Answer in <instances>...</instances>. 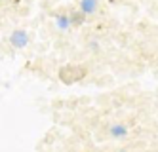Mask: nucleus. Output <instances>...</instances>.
<instances>
[{
  "label": "nucleus",
  "instance_id": "obj_1",
  "mask_svg": "<svg viewBox=\"0 0 158 152\" xmlns=\"http://www.w3.org/2000/svg\"><path fill=\"white\" fill-rule=\"evenodd\" d=\"M29 42H31V36H29V32L25 29H17V31H14L10 34V44H12V48H15V50L27 48Z\"/></svg>",
  "mask_w": 158,
  "mask_h": 152
},
{
  "label": "nucleus",
  "instance_id": "obj_2",
  "mask_svg": "<svg viewBox=\"0 0 158 152\" xmlns=\"http://www.w3.org/2000/svg\"><path fill=\"white\" fill-rule=\"evenodd\" d=\"M130 135V129H128V125L126 124H110L109 125V137L112 139V141H124V139H128Z\"/></svg>",
  "mask_w": 158,
  "mask_h": 152
},
{
  "label": "nucleus",
  "instance_id": "obj_3",
  "mask_svg": "<svg viewBox=\"0 0 158 152\" xmlns=\"http://www.w3.org/2000/svg\"><path fill=\"white\" fill-rule=\"evenodd\" d=\"M97 10H99V2H97V0H80V2H78V11H80L84 17L95 15Z\"/></svg>",
  "mask_w": 158,
  "mask_h": 152
},
{
  "label": "nucleus",
  "instance_id": "obj_4",
  "mask_svg": "<svg viewBox=\"0 0 158 152\" xmlns=\"http://www.w3.org/2000/svg\"><path fill=\"white\" fill-rule=\"evenodd\" d=\"M55 27L59 29V32H67L71 29V21L67 14H55Z\"/></svg>",
  "mask_w": 158,
  "mask_h": 152
},
{
  "label": "nucleus",
  "instance_id": "obj_5",
  "mask_svg": "<svg viewBox=\"0 0 158 152\" xmlns=\"http://www.w3.org/2000/svg\"><path fill=\"white\" fill-rule=\"evenodd\" d=\"M69 15V21H71V27H80V25H84V23L88 21V17H84L80 11H71V14H67Z\"/></svg>",
  "mask_w": 158,
  "mask_h": 152
},
{
  "label": "nucleus",
  "instance_id": "obj_6",
  "mask_svg": "<svg viewBox=\"0 0 158 152\" xmlns=\"http://www.w3.org/2000/svg\"><path fill=\"white\" fill-rule=\"evenodd\" d=\"M88 48L92 50L94 53H99V50H101V44H99L97 40H89V42H88Z\"/></svg>",
  "mask_w": 158,
  "mask_h": 152
},
{
  "label": "nucleus",
  "instance_id": "obj_7",
  "mask_svg": "<svg viewBox=\"0 0 158 152\" xmlns=\"http://www.w3.org/2000/svg\"><path fill=\"white\" fill-rule=\"evenodd\" d=\"M114 152H128L126 148H120V150H114Z\"/></svg>",
  "mask_w": 158,
  "mask_h": 152
}]
</instances>
